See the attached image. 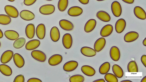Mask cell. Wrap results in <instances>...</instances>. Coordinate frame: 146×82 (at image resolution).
I'll use <instances>...</instances> for the list:
<instances>
[{"mask_svg": "<svg viewBox=\"0 0 146 82\" xmlns=\"http://www.w3.org/2000/svg\"><path fill=\"white\" fill-rule=\"evenodd\" d=\"M82 4L84 5H86L88 4L89 2V0H78Z\"/></svg>", "mask_w": 146, "mask_h": 82, "instance_id": "obj_41", "label": "cell"}, {"mask_svg": "<svg viewBox=\"0 0 146 82\" xmlns=\"http://www.w3.org/2000/svg\"><path fill=\"white\" fill-rule=\"evenodd\" d=\"M46 0L48 1H52V0Z\"/></svg>", "mask_w": 146, "mask_h": 82, "instance_id": "obj_50", "label": "cell"}, {"mask_svg": "<svg viewBox=\"0 0 146 82\" xmlns=\"http://www.w3.org/2000/svg\"><path fill=\"white\" fill-rule=\"evenodd\" d=\"M112 71L114 75L118 78H121L123 75V71L122 68L117 64L113 65L112 67Z\"/></svg>", "mask_w": 146, "mask_h": 82, "instance_id": "obj_28", "label": "cell"}, {"mask_svg": "<svg viewBox=\"0 0 146 82\" xmlns=\"http://www.w3.org/2000/svg\"><path fill=\"white\" fill-rule=\"evenodd\" d=\"M97 17L100 20L104 22H108L111 20L110 15L106 11H98L96 15Z\"/></svg>", "mask_w": 146, "mask_h": 82, "instance_id": "obj_26", "label": "cell"}, {"mask_svg": "<svg viewBox=\"0 0 146 82\" xmlns=\"http://www.w3.org/2000/svg\"><path fill=\"white\" fill-rule=\"evenodd\" d=\"M1 42H0V47H1Z\"/></svg>", "mask_w": 146, "mask_h": 82, "instance_id": "obj_51", "label": "cell"}, {"mask_svg": "<svg viewBox=\"0 0 146 82\" xmlns=\"http://www.w3.org/2000/svg\"><path fill=\"white\" fill-rule=\"evenodd\" d=\"M78 65V62L75 61H70L65 63L63 65V69L65 71L70 72L75 69Z\"/></svg>", "mask_w": 146, "mask_h": 82, "instance_id": "obj_7", "label": "cell"}, {"mask_svg": "<svg viewBox=\"0 0 146 82\" xmlns=\"http://www.w3.org/2000/svg\"><path fill=\"white\" fill-rule=\"evenodd\" d=\"M25 78L24 76L22 75H19L17 76L15 78L14 82H24Z\"/></svg>", "mask_w": 146, "mask_h": 82, "instance_id": "obj_37", "label": "cell"}, {"mask_svg": "<svg viewBox=\"0 0 146 82\" xmlns=\"http://www.w3.org/2000/svg\"><path fill=\"white\" fill-rule=\"evenodd\" d=\"M81 70L84 74L88 76H93L96 73L94 69L91 66L88 65L82 66L81 67Z\"/></svg>", "mask_w": 146, "mask_h": 82, "instance_id": "obj_25", "label": "cell"}, {"mask_svg": "<svg viewBox=\"0 0 146 82\" xmlns=\"http://www.w3.org/2000/svg\"><path fill=\"white\" fill-rule=\"evenodd\" d=\"M40 44V42L38 40H31L26 43L25 48L27 50H33L37 48L39 46Z\"/></svg>", "mask_w": 146, "mask_h": 82, "instance_id": "obj_23", "label": "cell"}, {"mask_svg": "<svg viewBox=\"0 0 146 82\" xmlns=\"http://www.w3.org/2000/svg\"><path fill=\"white\" fill-rule=\"evenodd\" d=\"M68 5V0H59L58 4V10L61 12L65 11Z\"/></svg>", "mask_w": 146, "mask_h": 82, "instance_id": "obj_34", "label": "cell"}, {"mask_svg": "<svg viewBox=\"0 0 146 82\" xmlns=\"http://www.w3.org/2000/svg\"><path fill=\"white\" fill-rule=\"evenodd\" d=\"M141 82H146V76H145L141 80Z\"/></svg>", "mask_w": 146, "mask_h": 82, "instance_id": "obj_46", "label": "cell"}, {"mask_svg": "<svg viewBox=\"0 0 146 82\" xmlns=\"http://www.w3.org/2000/svg\"><path fill=\"white\" fill-rule=\"evenodd\" d=\"M3 36V33L2 31L0 29V38H2Z\"/></svg>", "mask_w": 146, "mask_h": 82, "instance_id": "obj_44", "label": "cell"}, {"mask_svg": "<svg viewBox=\"0 0 146 82\" xmlns=\"http://www.w3.org/2000/svg\"><path fill=\"white\" fill-rule=\"evenodd\" d=\"M62 57L60 55L55 54L51 56L48 60L49 64L51 66H55L60 64L62 61Z\"/></svg>", "mask_w": 146, "mask_h": 82, "instance_id": "obj_9", "label": "cell"}, {"mask_svg": "<svg viewBox=\"0 0 146 82\" xmlns=\"http://www.w3.org/2000/svg\"><path fill=\"white\" fill-rule=\"evenodd\" d=\"M96 24V20L91 19L88 20L86 23L84 27V30L86 32H91L95 28Z\"/></svg>", "mask_w": 146, "mask_h": 82, "instance_id": "obj_22", "label": "cell"}, {"mask_svg": "<svg viewBox=\"0 0 146 82\" xmlns=\"http://www.w3.org/2000/svg\"><path fill=\"white\" fill-rule=\"evenodd\" d=\"M143 44L145 46H146V38L144 39L143 41Z\"/></svg>", "mask_w": 146, "mask_h": 82, "instance_id": "obj_45", "label": "cell"}, {"mask_svg": "<svg viewBox=\"0 0 146 82\" xmlns=\"http://www.w3.org/2000/svg\"><path fill=\"white\" fill-rule=\"evenodd\" d=\"M32 57L35 60L41 62H45L46 59L45 54L39 50H33L31 52Z\"/></svg>", "mask_w": 146, "mask_h": 82, "instance_id": "obj_2", "label": "cell"}, {"mask_svg": "<svg viewBox=\"0 0 146 82\" xmlns=\"http://www.w3.org/2000/svg\"><path fill=\"white\" fill-rule=\"evenodd\" d=\"M111 10L113 15L116 17L120 16L122 13V8L120 3L118 1L113 2L111 6Z\"/></svg>", "mask_w": 146, "mask_h": 82, "instance_id": "obj_4", "label": "cell"}, {"mask_svg": "<svg viewBox=\"0 0 146 82\" xmlns=\"http://www.w3.org/2000/svg\"><path fill=\"white\" fill-rule=\"evenodd\" d=\"M80 52L83 55L88 57H93L96 54V51L93 49L87 46L82 47Z\"/></svg>", "mask_w": 146, "mask_h": 82, "instance_id": "obj_20", "label": "cell"}, {"mask_svg": "<svg viewBox=\"0 0 146 82\" xmlns=\"http://www.w3.org/2000/svg\"><path fill=\"white\" fill-rule=\"evenodd\" d=\"M50 36L51 40L54 42H56L59 40L60 34L58 29L55 26L53 27L50 30Z\"/></svg>", "mask_w": 146, "mask_h": 82, "instance_id": "obj_21", "label": "cell"}, {"mask_svg": "<svg viewBox=\"0 0 146 82\" xmlns=\"http://www.w3.org/2000/svg\"><path fill=\"white\" fill-rule=\"evenodd\" d=\"M8 1L10 2H13L15 0H7Z\"/></svg>", "mask_w": 146, "mask_h": 82, "instance_id": "obj_48", "label": "cell"}, {"mask_svg": "<svg viewBox=\"0 0 146 82\" xmlns=\"http://www.w3.org/2000/svg\"><path fill=\"white\" fill-rule=\"evenodd\" d=\"M126 26V22L124 19H119L115 24V28L116 31L118 33H121L125 29Z\"/></svg>", "mask_w": 146, "mask_h": 82, "instance_id": "obj_13", "label": "cell"}, {"mask_svg": "<svg viewBox=\"0 0 146 82\" xmlns=\"http://www.w3.org/2000/svg\"><path fill=\"white\" fill-rule=\"evenodd\" d=\"M134 13L135 16L141 20H145L146 19V13L144 10L139 6H136L134 9Z\"/></svg>", "mask_w": 146, "mask_h": 82, "instance_id": "obj_15", "label": "cell"}, {"mask_svg": "<svg viewBox=\"0 0 146 82\" xmlns=\"http://www.w3.org/2000/svg\"><path fill=\"white\" fill-rule=\"evenodd\" d=\"M121 82H132V81H131L130 80H125L121 81Z\"/></svg>", "mask_w": 146, "mask_h": 82, "instance_id": "obj_47", "label": "cell"}, {"mask_svg": "<svg viewBox=\"0 0 146 82\" xmlns=\"http://www.w3.org/2000/svg\"><path fill=\"white\" fill-rule=\"evenodd\" d=\"M110 55L111 58L113 60L118 61L120 57V53L119 49L116 46H113L110 49Z\"/></svg>", "mask_w": 146, "mask_h": 82, "instance_id": "obj_8", "label": "cell"}, {"mask_svg": "<svg viewBox=\"0 0 146 82\" xmlns=\"http://www.w3.org/2000/svg\"><path fill=\"white\" fill-rule=\"evenodd\" d=\"M19 15L22 19L27 21L32 20L35 17L34 14L33 12L26 10L21 11Z\"/></svg>", "mask_w": 146, "mask_h": 82, "instance_id": "obj_5", "label": "cell"}, {"mask_svg": "<svg viewBox=\"0 0 146 82\" xmlns=\"http://www.w3.org/2000/svg\"><path fill=\"white\" fill-rule=\"evenodd\" d=\"M106 43V40L104 38L101 37L98 39L94 44V50L97 52L100 51L104 47Z\"/></svg>", "mask_w": 146, "mask_h": 82, "instance_id": "obj_11", "label": "cell"}, {"mask_svg": "<svg viewBox=\"0 0 146 82\" xmlns=\"http://www.w3.org/2000/svg\"><path fill=\"white\" fill-rule=\"evenodd\" d=\"M141 61L145 66V67H146V55H142L141 58Z\"/></svg>", "mask_w": 146, "mask_h": 82, "instance_id": "obj_40", "label": "cell"}, {"mask_svg": "<svg viewBox=\"0 0 146 82\" xmlns=\"http://www.w3.org/2000/svg\"><path fill=\"white\" fill-rule=\"evenodd\" d=\"M36 0H24V4L27 6H30L34 4Z\"/></svg>", "mask_w": 146, "mask_h": 82, "instance_id": "obj_38", "label": "cell"}, {"mask_svg": "<svg viewBox=\"0 0 146 82\" xmlns=\"http://www.w3.org/2000/svg\"><path fill=\"white\" fill-rule=\"evenodd\" d=\"M36 34L37 37L40 39H43L45 37L46 28L44 25L40 24L37 26L36 30Z\"/></svg>", "mask_w": 146, "mask_h": 82, "instance_id": "obj_14", "label": "cell"}, {"mask_svg": "<svg viewBox=\"0 0 146 82\" xmlns=\"http://www.w3.org/2000/svg\"><path fill=\"white\" fill-rule=\"evenodd\" d=\"M84 80V76L80 75H72L69 78V81L70 82H83Z\"/></svg>", "mask_w": 146, "mask_h": 82, "instance_id": "obj_36", "label": "cell"}, {"mask_svg": "<svg viewBox=\"0 0 146 82\" xmlns=\"http://www.w3.org/2000/svg\"><path fill=\"white\" fill-rule=\"evenodd\" d=\"M82 8L78 6H73L70 8L68 10V14L71 16L77 17L83 13Z\"/></svg>", "mask_w": 146, "mask_h": 82, "instance_id": "obj_17", "label": "cell"}, {"mask_svg": "<svg viewBox=\"0 0 146 82\" xmlns=\"http://www.w3.org/2000/svg\"><path fill=\"white\" fill-rule=\"evenodd\" d=\"M4 10L7 15L10 17L16 18L19 16V12L14 6L11 5H6L5 7Z\"/></svg>", "mask_w": 146, "mask_h": 82, "instance_id": "obj_3", "label": "cell"}, {"mask_svg": "<svg viewBox=\"0 0 146 82\" xmlns=\"http://www.w3.org/2000/svg\"><path fill=\"white\" fill-rule=\"evenodd\" d=\"M96 0L97 1H104V0Z\"/></svg>", "mask_w": 146, "mask_h": 82, "instance_id": "obj_49", "label": "cell"}, {"mask_svg": "<svg viewBox=\"0 0 146 82\" xmlns=\"http://www.w3.org/2000/svg\"><path fill=\"white\" fill-rule=\"evenodd\" d=\"M125 3L128 4H132L134 1V0H122Z\"/></svg>", "mask_w": 146, "mask_h": 82, "instance_id": "obj_42", "label": "cell"}, {"mask_svg": "<svg viewBox=\"0 0 146 82\" xmlns=\"http://www.w3.org/2000/svg\"><path fill=\"white\" fill-rule=\"evenodd\" d=\"M55 10L54 6L52 4H46L41 6L39 9L40 13L44 15H49L53 13Z\"/></svg>", "mask_w": 146, "mask_h": 82, "instance_id": "obj_1", "label": "cell"}, {"mask_svg": "<svg viewBox=\"0 0 146 82\" xmlns=\"http://www.w3.org/2000/svg\"><path fill=\"white\" fill-rule=\"evenodd\" d=\"M110 69V64L108 62H106L102 64L99 68V73L101 74L107 73Z\"/></svg>", "mask_w": 146, "mask_h": 82, "instance_id": "obj_31", "label": "cell"}, {"mask_svg": "<svg viewBox=\"0 0 146 82\" xmlns=\"http://www.w3.org/2000/svg\"><path fill=\"white\" fill-rule=\"evenodd\" d=\"M106 81L108 82H118L117 77L114 74L110 73H107L104 76Z\"/></svg>", "mask_w": 146, "mask_h": 82, "instance_id": "obj_35", "label": "cell"}, {"mask_svg": "<svg viewBox=\"0 0 146 82\" xmlns=\"http://www.w3.org/2000/svg\"><path fill=\"white\" fill-rule=\"evenodd\" d=\"M25 32L27 36L29 39L33 38L35 33L34 25L32 23L27 25L25 29Z\"/></svg>", "mask_w": 146, "mask_h": 82, "instance_id": "obj_24", "label": "cell"}, {"mask_svg": "<svg viewBox=\"0 0 146 82\" xmlns=\"http://www.w3.org/2000/svg\"><path fill=\"white\" fill-rule=\"evenodd\" d=\"M59 24L60 27L65 30H71L74 27L73 24L71 22L66 19L60 20Z\"/></svg>", "mask_w": 146, "mask_h": 82, "instance_id": "obj_16", "label": "cell"}, {"mask_svg": "<svg viewBox=\"0 0 146 82\" xmlns=\"http://www.w3.org/2000/svg\"><path fill=\"white\" fill-rule=\"evenodd\" d=\"M96 82H105V81L103 79H101L95 80L93 81Z\"/></svg>", "mask_w": 146, "mask_h": 82, "instance_id": "obj_43", "label": "cell"}, {"mask_svg": "<svg viewBox=\"0 0 146 82\" xmlns=\"http://www.w3.org/2000/svg\"><path fill=\"white\" fill-rule=\"evenodd\" d=\"M127 70L129 72H138V68L136 62L131 61L128 63L127 66Z\"/></svg>", "mask_w": 146, "mask_h": 82, "instance_id": "obj_32", "label": "cell"}, {"mask_svg": "<svg viewBox=\"0 0 146 82\" xmlns=\"http://www.w3.org/2000/svg\"><path fill=\"white\" fill-rule=\"evenodd\" d=\"M13 56V52L11 50H7L4 52L1 58V62L3 64H5L9 62Z\"/></svg>", "mask_w": 146, "mask_h": 82, "instance_id": "obj_10", "label": "cell"}, {"mask_svg": "<svg viewBox=\"0 0 146 82\" xmlns=\"http://www.w3.org/2000/svg\"><path fill=\"white\" fill-rule=\"evenodd\" d=\"M0 71L3 74L6 76H10L12 73L11 67L5 64L0 65Z\"/></svg>", "mask_w": 146, "mask_h": 82, "instance_id": "obj_29", "label": "cell"}, {"mask_svg": "<svg viewBox=\"0 0 146 82\" xmlns=\"http://www.w3.org/2000/svg\"><path fill=\"white\" fill-rule=\"evenodd\" d=\"M139 36V34L137 32L130 31L125 34L124 36V39L125 42H130L136 40Z\"/></svg>", "mask_w": 146, "mask_h": 82, "instance_id": "obj_12", "label": "cell"}, {"mask_svg": "<svg viewBox=\"0 0 146 82\" xmlns=\"http://www.w3.org/2000/svg\"><path fill=\"white\" fill-rule=\"evenodd\" d=\"M113 26L110 24L105 25L101 29L100 35L103 37H106L110 36L113 31Z\"/></svg>", "mask_w": 146, "mask_h": 82, "instance_id": "obj_19", "label": "cell"}, {"mask_svg": "<svg viewBox=\"0 0 146 82\" xmlns=\"http://www.w3.org/2000/svg\"><path fill=\"white\" fill-rule=\"evenodd\" d=\"M27 82H42L40 79L36 78H32L29 79L27 81Z\"/></svg>", "mask_w": 146, "mask_h": 82, "instance_id": "obj_39", "label": "cell"}, {"mask_svg": "<svg viewBox=\"0 0 146 82\" xmlns=\"http://www.w3.org/2000/svg\"><path fill=\"white\" fill-rule=\"evenodd\" d=\"M11 21V19L9 16L4 14H0V24L6 25L9 24Z\"/></svg>", "mask_w": 146, "mask_h": 82, "instance_id": "obj_33", "label": "cell"}, {"mask_svg": "<svg viewBox=\"0 0 146 82\" xmlns=\"http://www.w3.org/2000/svg\"><path fill=\"white\" fill-rule=\"evenodd\" d=\"M62 43L64 46L67 49H70L72 46V39L71 35L69 33H66L63 36Z\"/></svg>", "mask_w": 146, "mask_h": 82, "instance_id": "obj_6", "label": "cell"}, {"mask_svg": "<svg viewBox=\"0 0 146 82\" xmlns=\"http://www.w3.org/2000/svg\"><path fill=\"white\" fill-rule=\"evenodd\" d=\"M4 35L7 38L12 40H16L19 37V35L17 32L12 30L5 31Z\"/></svg>", "mask_w": 146, "mask_h": 82, "instance_id": "obj_27", "label": "cell"}, {"mask_svg": "<svg viewBox=\"0 0 146 82\" xmlns=\"http://www.w3.org/2000/svg\"><path fill=\"white\" fill-rule=\"evenodd\" d=\"M13 61L16 65L19 68L23 67L25 64V60L23 57L18 53H15L13 56Z\"/></svg>", "mask_w": 146, "mask_h": 82, "instance_id": "obj_18", "label": "cell"}, {"mask_svg": "<svg viewBox=\"0 0 146 82\" xmlns=\"http://www.w3.org/2000/svg\"><path fill=\"white\" fill-rule=\"evenodd\" d=\"M26 42L25 39L23 37L17 38L13 43V46L16 49H20L22 47Z\"/></svg>", "mask_w": 146, "mask_h": 82, "instance_id": "obj_30", "label": "cell"}]
</instances>
